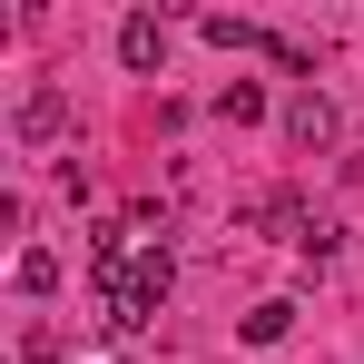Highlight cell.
Returning a JSON list of instances; mask_svg holds the SVG:
<instances>
[{"mask_svg":"<svg viewBox=\"0 0 364 364\" xmlns=\"http://www.w3.org/2000/svg\"><path fill=\"white\" fill-rule=\"evenodd\" d=\"M286 138H296L305 158H325V148H335V138H345V119H335V99H325V89H315V79H305L296 99H286Z\"/></svg>","mask_w":364,"mask_h":364,"instance_id":"1","label":"cell"},{"mask_svg":"<svg viewBox=\"0 0 364 364\" xmlns=\"http://www.w3.org/2000/svg\"><path fill=\"white\" fill-rule=\"evenodd\" d=\"M10 138H20V148H60L69 138V89H30V99L10 109Z\"/></svg>","mask_w":364,"mask_h":364,"instance_id":"2","label":"cell"},{"mask_svg":"<svg viewBox=\"0 0 364 364\" xmlns=\"http://www.w3.org/2000/svg\"><path fill=\"white\" fill-rule=\"evenodd\" d=\"M119 60H128V69H158V60H168V20L128 10V20H119Z\"/></svg>","mask_w":364,"mask_h":364,"instance_id":"3","label":"cell"},{"mask_svg":"<svg viewBox=\"0 0 364 364\" xmlns=\"http://www.w3.org/2000/svg\"><path fill=\"white\" fill-rule=\"evenodd\" d=\"M237 335H246V345H286V335H296V305H286V296L246 305V315H237Z\"/></svg>","mask_w":364,"mask_h":364,"instance_id":"4","label":"cell"},{"mask_svg":"<svg viewBox=\"0 0 364 364\" xmlns=\"http://www.w3.org/2000/svg\"><path fill=\"white\" fill-rule=\"evenodd\" d=\"M197 30H207V40H217V50H276V40H266V30H256V20H237V10H207V20H197Z\"/></svg>","mask_w":364,"mask_h":364,"instance_id":"5","label":"cell"},{"mask_svg":"<svg viewBox=\"0 0 364 364\" xmlns=\"http://www.w3.org/2000/svg\"><path fill=\"white\" fill-rule=\"evenodd\" d=\"M217 119H266V89H256V79H227V89H217Z\"/></svg>","mask_w":364,"mask_h":364,"instance_id":"6","label":"cell"},{"mask_svg":"<svg viewBox=\"0 0 364 364\" xmlns=\"http://www.w3.org/2000/svg\"><path fill=\"white\" fill-rule=\"evenodd\" d=\"M50 286H60V256L30 246V256H20V296H50Z\"/></svg>","mask_w":364,"mask_h":364,"instance_id":"7","label":"cell"},{"mask_svg":"<svg viewBox=\"0 0 364 364\" xmlns=\"http://www.w3.org/2000/svg\"><path fill=\"white\" fill-rule=\"evenodd\" d=\"M20 364H60V355H50V345H20Z\"/></svg>","mask_w":364,"mask_h":364,"instance_id":"8","label":"cell"}]
</instances>
